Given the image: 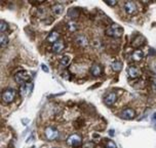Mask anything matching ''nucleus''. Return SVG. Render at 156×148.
Returning <instances> with one entry per match:
<instances>
[{"mask_svg":"<svg viewBox=\"0 0 156 148\" xmlns=\"http://www.w3.org/2000/svg\"><path fill=\"white\" fill-rule=\"evenodd\" d=\"M82 148H96V144L94 142H87L83 145Z\"/></svg>","mask_w":156,"mask_h":148,"instance_id":"obj_25","label":"nucleus"},{"mask_svg":"<svg viewBox=\"0 0 156 148\" xmlns=\"http://www.w3.org/2000/svg\"><path fill=\"white\" fill-rule=\"evenodd\" d=\"M112 69L115 72H120V70L122 69V62H113L112 64Z\"/></svg>","mask_w":156,"mask_h":148,"instance_id":"obj_22","label":"nucleus"},{"mask_svg":"<svg viewBox=\"0 0 156 148\" xmlns=\"http://www.w3.org/2000/svg\"><path fill=\"white\" fill-rule=\"evenodd\" d=\"M7 29H8L7 23L5 21H1L0 22V31H1V33H4L5 30H7Z\"/></svg>","mask_w":156,"mask_h":148,"instance_id":"obj_23","label":"nucleus"},{"mask_svg":"<svg viewBox=\"0 0 156 148\" xmlns=\"http://www.w3.org/2000/svg\"><path fill=\"white\" fill-rule=\"evenodd\" d=\"M31 79V76L28 72H19L14 75V80L21 85H23L26 83H29V81Z\"/></svg>","mask_w":156,"mask_h":148,"instance_id":"obj_3","label":"nucleus"},{"mask_svg":"<svg viewBox=\"0 0 156 148\" xmlns=\"http://www.w3.org/2000/svg\"><path fill=\"white\" fill-rule=\"evenodd\" d=\"M15 98V91L12 89H6L2 93V100L5 104H11Z\"/></svg>","mask_w":156,"mask_h":148,"instance_id":"obj_4","label":"nucleus"},{"mask_svg":"<svg viewBox=\"0 0 156 148\" xmlns=\"http://www.w3.org/2000/svg\"><path fill=\"white\" fill-rule=\"evenodd\" d=\"M128 73H129V76L131 79H136V78H137V77L140 76V71L136 66H130L128 69Z\"/></svg>","mask_w":156,"mask_h":148,"instance_id":"obj_13","label":"nucleus"},{"mask_svg":"<svg viewBox=\"0 0 156 148\" xmlns=\"http://www.w3.org/2000/svg\"><path fill=\"white\" fill-rule=\"evenodd\" d=\"M41 68H42V70L45 72H48L49 71H48V68L47 65H45V64H41Z\"/></svg>","mask_w":156,"mask_h":148,"instance_id":"obj_27","label":"nucleus"},{"mask_svg":"<svg viewBox=\"0 0 156 148\" xmlns=\"http://www.w3.org/2000/svg\"><path fill=\"white\" fill-rule=\"evenodd\" d=\"M90 72L94 77H99L103 72L102 67L99 64H94V65H92V67L90 69Z\"/></svg>","mask_w":156,"mask_h":148,"instance_id":"obj_16","label":"nucleus"},{"mask_svg":"<svg viewBox=\"0 0 156 148\" xmlns=\"http://www.w3.org/2000/svg\"><path fill=\"white\" fill-rule=\"evenodd\" d=\"M144 37L141 35L135 37V39L132 41V47L133 48H140L142 45H144Z\"/></svg>","mask_w":156,"mask_h":148,"instance_id":"obj_17","label":"nucleus"},{"mask_svg":"<svg viewBox=\"0 0 156 148\" xmlns=\"http://www.w3.org/2000/svg\"><path fill=\"white\" fill-rule=\"evenodd\" d=\"M113 133H114V131H112V130H111V131H110V134H111V136H113V135H112Z\"/></svg>","mask_w":156,"mask_h":148,"instance_id":"obj_30","label":"nucleus"},{"mask_svg":"<svg viewBox=\"0 0 156 148\" xmlns=\"http://www.w3.org/2000/svg\"><path fill=\"white\" fill-rule=\"evenodd\" d=\"M105 3L106 5H108L109 6H114L118 2L117 1H105Z\"/></svg>","mask_w":156,"mask_h":148,"instance_id":"obj_26","label":"nucleus"},{"mask_svg":"<svg viewBox=\"0 0 156 148\" xmlns=\"http://www.w3.org/2000/svg\"><path fill=\"white\" fill-rule=\"evenodd\" d=\"M8 41H9V39H8L7 36L5 35L4 33H1V36H0V46H1V48L6 47L8 44Z\"/></svg>","mask_w":156,"mask_h":148,"instance_id":"obj_19","label":"nucleus"},{"mask_svg":"<svg viewBox=\"0 0 156 148\" xmlns=\"http://www.w3.org/2000/svg\"><path fill=\"white\" fill-rule=\"evenodd\" d=\"M75 42H76V44H77L78 46L82 47V48L87 47V46L88 45V40H87V37H85L84 35H80V36L76 37V38H75Z\"/></svg>","mask_w":156,"mask_h":148,"instance_id":"obj_12","label":"nucleus"},{"mask_svg":"<svg viewBox=\"0 0 156 148\" xmlns=\"http://www.w3.org/2000/svg\"><path fill=\"white\" fill-rule=\"evenodd\" d=\"M105 34L108 37H115V38L120 37L123 34V28L117 23H112L106 29Z\"/></svg>","mask_w":156,"mask_h":148,"instance_id":"obj_1","label":"nucleus"},{"mask_svg":"<svg viewBox=\"0 0 156 148\" xmlns=\"http://www.w3.org/2000/svg\"><path fill=\"white\" fill-rule=\"evenodd\" d=\"M63 11H64V6L62 5V4H55L52 6V12H54L55 15H61L63 13Z\"/></svg>","mask_w":156,"mask_h":148,"instance_id":"obj_15","label":"nucleus"},{"mask_svg":"<svg viewBox=\"0 0 156 148\" xmlns=\"http://www.w3.org/2000/svg\"><path fill=\"white\" fill-rule=\"evenodd\" d=\"M153 87H154V89L156 91V81H154V82L153 83Z\"/></svg>","mask_w":156,"mask_h":148,"instance_id":"obj_28","label":"nucleus"},{"mask_svg":"<svg viewBox=\"0 0 156 148\" xmlns=\"http://www.w3.org/2000/svg\"><path fill=\"white\" fill-rule=\"evenodd\" d=\"M67 29L69 31L71 32H74L78 30V24L75 22H69L67 23Z\"/></svg>","mask_w":156,"mask_h":148,"instance_id":"obj_21","label":"nucleus"},{"mask_svg":"<svg viewBox=\"0 0 156 148\" xmlns=\"http://www.w3.org/2000/svg\"><path fill=\"white\" fill-rule=\"evenodd\" d=\"M120 116L123 120H133L136 117V111L132 108H126L120 112Z\"/></svg>","mask_w":156,"mask_h":148,"instance_id":"obj_7","label":"nucleus"},{"mask_svg":"<svg viewBox=\"0 0 156 148\" xmlns=\"http://www.w3.org/2000/svg\"><path fill=\"white\" fill-rule=\"evenodd\" d=\"M65 48V44L62 40H58L56 43L53 44L52 46V51L55 54H59Z\"/></svg>","mask_w":156,"mask_h":148,"instance_id":"obj_10","label":"nucleus"},{"mask_svg":"<svg viewBox=\"0 0 156 148\" xmlns=\"http://www.w3.org/2000/svg\"><path fill=\"white\" fill-rule=\"evenodd\" d=\"M133 61L135 62H140L144 58V53L141 50H135L131 55Z\"/></svg>","mask_w":156,"mask_h":148,"instance_id":"obj_14","label":"nucleus"},{"mask_svg":"<svg viewBox=\"0 0 156 148\" xmlns=\"http://www.w3.org/2000/svg\"><path fill=\"white\" fill-rule=\"evenodd\" d=\"M105 148H117V146L113 141L109 140L108 142L106 143V145H105Z\"/></svg>","mask_w":156,"mask_h":148,"instance_id":"obj_24","label":"nucleus"},{"mask_svg":"<svg viewBox=\"0 0 156 148\" xmlns=\"http://www.w3.org/2000/svg\"><path fill=\"white\" fill-rule=\"evenodd\" d=\"M67 15H68L71 19L74 20V19H77V18L79 17L80 13H79V11H78L76 8H70V9L68 10Z\"/></svg>","mask_w":156,"mask_h":148,"instance_id":"obj_18","label":"nucleus"},{"mask_svg":"<svg viewBox=\"0 0 156 148\" xmlns=\"http://www.w3.org/2000/svg\"><path fill=\"white\" fill-rule=\"evenodd\" d=\"M70 62H71V57L69 55H64L60 61L61 65L62 67H67L70 64Z\"/></svg>","mask_w":156,"mask_h":148,"instance_id":"obj_20","label":"nucleus"},{"mask_svg":"<svg viewBox=\"0 0 156 148\" xmlns=\"http://www.w3.org/2000/svg\"><path fill=\"white\" fill-rule=\"evenodd\" d=\"M124 10L126 13L129 15H133L137 12V6L132 1H127L124 4Z\"/></svg>","mask_w":156,"mask_h":148,"instance_id":"obj_5","label":"nucleus"},{"mask_svg":"<svg viewBox=\"0 0 156 148\" xmlns=\"http://www.w3.org/2000/svg\"><path fill=\"white\" fill-rule=\"evenodd\" d=\"M117 101V95L114 92H111L108 95L105 97V103L106 105L108 106H112L115 104V102Z\"/></svg>","mask_w":156,"mask_h":148,"instance_id":"obj_9","label":"nucleus"},{"mask_svg":"<svg viewBox=\"0 0 156 148\" xmlns=\"http://www.w3.org/2000/svg\"><path fill=\"white\" fill-rule=\"evenodd\" d=\"M45 135L47 136L48 140H55L58 136H59V132L56 129L53 128V127H48L46 129H45Z\"/></svg>","mask_w":156,"mask_h":148,"instance_id":"obj_6","label":"nucleus"},{"mask_svg":"<svg viewBox=\"0 0 156 148\" xmlns=\"http://www.w3.org/2000/svg\"><path fill=\"white\" fill-rule=\"evenodd\" d=\"M32 88H33V84L32 83H26L22 85L20 87V94L23 96V97H26L28 95L30 94V92L32 91Z\"/></svg>","mask_w":156,"mask_h":148,"instance_id":"obj_8","label":"nucleus"},{"mask_svg":"<svg viewBox=\"0 0 156 148\" xmlns=\"http://www.w3.org/2000/svg\"><path fill=\"white\" fill-rule=\"evenodd\" d=\"M82 136L80 135H78V134H73V135H71L67 138L66 140V143L69 146H72V147L74 148H78L80 146H82Z\"/></svg>","mask_w":156,"mask_h":148,"instance_id":"obj_2","label":"nucleus"},{"mask_svg":"<svg viewBox=\"0 0 156 148\" xmlns=\"http://www.w3.org/2000/svg\"><path fill=\"white\" fill-rule=\"evenodd\" d=\"M58 40H60V34L56 31H52L47 37V41L51 44H55Z\"/></svg>","mask_w":156,"mask_h":148,"instance_id":"obj_11","label":"nucleus"},{"mask_svg":"<svg viewBox=\"0 0 156 148\" xmlns=\"http://www.w3.org/2000/svg\"><path fill=\"white\" fill-rule=\"evenodd\" d=\"M153 120H154V121H156V112H154V115H153Z\"/></svg>","mask_w":156,"mask_h":148,"instance_id":"obj_29","label":"nucleus"}]
</instances>
